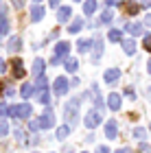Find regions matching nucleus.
I'll return each mask as SVG.
<instances>
[{"mask_svg": "<svg viewBox=\"0 0 151 153\" xmlns=\"http://www.w3.org/2000/svg\"><path fill=\"white\" fill-rule=\"evenodd\" d=\"M81 105V96H72L70 101L64 105V120H66V125L68 127H74V125H79V107Z\"/></svg>", "mask_w": 151, "mask_h": 153, "instance_id": "obj_1", "label": "nucleus"}, {"mask_svg": "<svg viewBox=\"0 0 151 153\" xmlns=\"http://www.w3.org/2000/svg\"><path fill=\"white\" fill-rule=\"evenodd\" d=\"M33 114V107L29 103H20V105H13L9 107V116L11 118H20V120H26V118H31Z\"/></svg>", "mask_w": 151, "mask_h": 153, "instance_id": "obj_2", "label": "nucleus"}, {"mask_svg": "<svg viewBox=\"0 0 151 153\" xmlns=\"http://www.w3.org/2000/svg\"><path fill=\"white\" fill-rule=\"evenodd\" d=\"M83 123H86V127H88V129H97L99 125L103 123V116H101L99 109H90V112H86Z\"/></svg>", "mask_w": 151, "mask_h": 153, "instance_id": "obj_3", "label": "nucleus"}, {"mask_svg": "<svg viewBox=\"0 0 151 153\" xmlns=\"http://www.w3.org/2000/svg\"><path fill=\"white\" fill-rule=\"evenodd\" d=\"M68 90H70V81H68L66 76H57V79H55V83H53L55 96H64V94H68Z\"/></svg>", "mask_w": 151, "mask_h": 153, "instance_id": "obj_4", "label": "nucleus"}, {"mask_svg": "<svg viewBox=\"0 0 151 153\" xmlns=\"http://www.w3.org/2000/svg\"><path fill=\"white\" fill-rule=\"evenodd\" d=\"M37 123H39V129H51V127H55V114H53V109L46 107L44 114L37 118Z\"/></svg>", "mask_w": 151, "mask_h": 153, "instance_id": "obj_5", "label": "nucleus"}, {"mask_svg": "<svg viewBox=\"0 0 151 153\" xmlns=\"http://www.w3.org/2000/svg\"><path fill=\"white\" fill-rule=\"evenodd\" d=\"M116 136H118V123L116 120H107L105 123V138L107 140H114Z\"/></svg>", "mask_w": 151, "mask_h": 153, "instance_id": "obj_6", "label": "nucleus"}, {"mask_svg": "<svg viewBox=\"0 0 151 153\" xmlns=\"http://www.w3.org/2000/svg\"><path fill=\"white\" fill-rule=\"evenodd\" d=\"M92 44H94V51H92V61L97 64V61L101 59V55H103V39L97 35V37L92 39Z\"/></svg>", "mask_w": 151, "mask_h": 153, "instance_id": "obj_7", "label": "nucleus"}, {"mask_svg": "<svg viewBox=\"0 0 151 153\" xmlns=\"http://www.w3.org/2000/svg\"><path fill=\"white\" fill-rule=\"evenodd\" d=\"M70 18H72V9L70 7H59L57 9V22L59 24H66Z\"/></svg>", "mask_w": 151, "mask_h": 153, "instance_id": "obj_8", "label": "nucleus"}, {"mask_svg": "<svg viewBox=\"0 0 151 153\" xmlns=\"http://www.w3.org/2000/svg\"><path fill=\"white\" fill-rule=\"evenodd\" d=\"M11 68H13V76H16V79H22V76L26 74V70H24V66H22V59H16L13 57V61H11Z\"/></svg>", "mask_w": 151, "mask_h": 153, "instance_id": "obj_9", "label": "nucleus"}, {"mask_svg": "<svg viewBox=\"0 0 151 153\" xmlns=\"http://www.w3.org/2000/svg\"><path fill=\"white\" fill-rule=\"evenodd\" d=\"M121 94L118 92H112V94H109L107 96V107L109 109H112V112H118V109H121Z\"/></svg>", "mask_w": 151, "mask_h": 153, "instance_id": "obj_10", "label": "nucleus"}, {"mask_svg": "<svg viewBox=\"0 0 151 153\" xmlns=\"http://www.w3.org/2000/svg\"><path fill=\"white\" fill-rule=\"evenodd\" d=\"M68 53H70V42H57L55 44V55L57 57H68Z\"/></svg>", "mask_w": 151, "mask_h": 153, "instance_id": "obj_11", "label": "nucleus"}, {"mask_svg": "<svg viewBox=\"0 0 151 153\" xmlns=\"http://www.w3.org/2000/svg\"><path fill=\"white\" fill-rule=\"evenodd\" d=\"M44 68H46V61H44L42 57H35V59H33V76H35V79L44 74Z\"/></svg>", "mask_w": 151, "mask_h": 153, "instance_id": "obj_12", "label": "nucleus"}, {"mask_svg": "<svg viewBox=\"0 0 151 153\" xmlns=\"http://www.w3.org/2000/svg\"><path fill=\"white\" fill-rule=\"evenodd\" d=\"M121 79V70L118 68H109V70H105V74H103V81L105 83H114Z\"/></svg>", "mask_w": 151, "mask_h": 153, "instance_id": "obj_13", "label": "nucleus"}, {"mask_svg": "<svg viewBox=\"0 0 151 153\" xmlns=\"http://www.w3.org/2000/svg\"><path fill=\"white\" fill-rule=\"evenodd\" d=\"M121 46H123V51H125V55H134V53H136V39H134V37L123 39Z\"/></svg>", "mask_w": 151, "mask_h": 153, "instance_id": "obj_14", "label": "nucleus"}, {"mask_svg": "<svg viewBox=\"0 0 151 153\" xmlns=\"http://www.w3.org/2000/svg\"><path fill=\"white\" fill-rule=\"evenodd\" d=\"M44 7L42 4H33L31 7V20H33V22H39V20H42L44 18Z\"/></svg>", "mask_w": 151, "mask_h": 153, "instance_id": "obj_15", "label": "nucleus"}, {"mask_svg": "<svg viewBox=\"0 0 151 153\" xmlns=\"http://www.w3.org/2000/svg\"><path fill=\"white\" fill-rule=\"evenodd\" d=\"M7 48H9L11 55H13V53H20V48H22V39H20L18 35L11 37V39H9V46H7Z\"/></svg>", "mask_w": 151, "mask_h": 153, "instance_id": "obj_16", "label": "nucleus"}, {"mask_svg": "<svg viewBox=\"0 0 151 153\" xmlns=\"http://www.w3.org/2000/svg\"><path fill=\"white\" fill-rule=\"evenodd\" d=\"M83 24H86V20H72V22L68 24V33H70V35L79 33L81 29H83Z\"/></svg>", "mask_w": 151, "mask_h": 153, "instance_id": "obj_17", "label": "nucleus"}, {"mask_svg": "<svg viewBox=\"0 0 151 153\" xmlns=\"http://www.w3.org/2000/svg\"><path fill=\"white\" fill-rule=\"evenodd\" d=\"M64 68H66V72H77L79 61L74 59V57H66V61H64Z\"/></svg>", "mask_w": 151, "mask_h": 153, "instance_id": "obj_18", "label": "nucleus"}, {"mask_svg": "<svg viewBox=\"0 0 151 153\" xmlns=\"http://www.w3.org/2000/svg\"><path fill=\"white\" fill-rule=\"evenodd\" d=\"M20 94H22V99H31V96L35 94V85H33V83H24L22 90H20Z\"/></svg>", "mask_w": 151, "mask_h": 153, "instance_id": "obj_19", "label": "nucleus"}, {"mask_svg": "<svg viewBox=\"0 0 151 153\" xmlns=\"http://www.w3.org/2000/svg\"><path fill=\"white\" fill-rule=\"evenodd\" d=\"M33 85H35V92H44V90L48 88V81H46V76L42 74V76H37V79H35Z\"/></svg>", "mask_w": 151, "mask_h": 153, "instance_id": "obj_20", "label": "nucleus"}, {"mask_svg": "<svg viewBox=\"0 0 151 153\" xmlns=\"http://www.w3.org/2000/svg\"><path fill=\"white\" fill-rule=\"evenodd\" d=\"M125 29L132 33L134 37H140V35H142V24H136V22H134V24H125Z\"/></svg>", "mask_w": 151, "mask_h": 153, "instance_id": "obj_21", "label": "nucleus"}, {"mask_svg": "<svg viewBox=\"0 0 151 153\" xmlns=\"http://www.w3.org/2000/svg\"><path fill=\"white\" fill-rule=\"evenodd\" d=\"M94 11H97V0H86L83 2V13L86 16H92Z\"/></svg>", "mask_w": 151, "mask_h": 153, "instance_id": "obj_22", "label": "nucleus"}, {"mask_svg": "<svg viewBox=\"0 0 151 153\" xmlns=\"http://www.w3.org/2000/svg\"><path fill=\"white\" fill-rule=\"evenodd\" d=\"M90 46H92V39H83V37H81V39L77 42V48H79V53H81V55L90 51Z\"/></svg>", "mask_w": 151, "mask_h": 153, "instance_id": "obj_23", "label": "nucleus"}, {"mask_svg": "<svg viewBox=\"0 0 151 153\" xmlns=\"http://www.w3.org/2000/svg\"><path fill=\"white\" fill-rule=\"evenodd\" d=\"M107 37H109V42H123V31L121 29H109Z\"/></svg>", "mask_w": 151, "mask_h": 153, "instance_id": "obj_24", "label": "nucleus"}, {"mask_svg": "<svg viewBox=\"0 0 151 153\" xmlns=\"http://www.w3.org/2000/svg\"><path fill=\"white\" fill-rule=\"evenodd\" d=\"M112 20H114V13H112V9H105V11L101 13L99 22H101V24H109V22H112Z\"/></svg>", "mask_w": 151, "mask_h": 153, "instance_id": "obj_25", "label": "nucleus"}, {"mask_svg": "<svg viewBox=\"0 0 151 153\" xmlns=\"http://www.w3.org/2000/svg\"><path fill=\"white\" fill-rule=\"evenodd\" d=\"M37 101L42 103V105H48V103H51V92H48V90H44V92H37Z\"/></svg>", "mask_w": 151, "mask_h": 153, "instance_id": "obj_26", "label": "nucleus"}, {"mask_svg": "<svg viewBox=\"0 0 151 153\" xmlns=\"http://www.w3.org/2000/svg\"><path fill=\"white\" fill-rule=\"evenodd\" d=\"M68 134H70V127H68V125L59 127V129H57V140H66V138H68Z\"/></svg>", "mask_w": 151, "mask_h": 153, "instance_id": "obj_27", "label": "nucleus"}, {"mask_svg": "<svg viewBox=\"0 0 151 153\" xmlns=\"http://www.w3.org/2000/svg\"><path fill=\"white\" fill-rule=\"evenodd\" d=\"M7 33H9V20L2 16L0 18V35H7Z\"/></svg>", "mask_w": 151, "mask_h": 153, "instance_id": "obj_28", "label": "nucleus"}, {"mask_svg": "<svg viewBox=\"0 0 151 153\" xmlns=\"http://www.w3.org/2000/svg\"><path fill=\"white\" fill-rule=\"evenodd\" d=\"M145 136H147V131L142 127H136L134 129V138H136V140H145Z\"/></svg>", "mask_w": 151, "mask_h": 153, "instance_id": "obj_29", "label": "nucleus"}, {"mask_svg": "<svg viewBox=\"0 0 151 153\" xmlns=\"http://www.w3.org/2000/svg\"><path fill=\"white\" fill-rule=\"evenodd\" d=\"M4 116H9V105L4 101H0V118H4Z\"/></svg>", "mask_w": 151, "mask_h": 153, "instance_id": "obj_30", "label": "nucleus"}, {"mask_svg": "<svg viewBox=\"0 0 151 153\" xmlns=\"http://www.w3.org/2000/svg\"><path fill=\"white\" fill-rule=\"evenodd\" d=\"M29 131H33V134H37V131H39V123H37V118H35V120H29Z\"/></svg>", "mask_w": 151, "mask_h": 153, "instance_id": "obj_31", "label": "nucleus"}, {"mask_svg": "<svg viewBox=\"0 0 151 153\" xmlns=\"http://www.w3.org/2000/svg\"><path fill=\"white\" fill-rule=\"evenodd\" d=\"M7 134H9V123L0 120V136H7Z\"/></svg>", "mask_w": 151, "mask_h": 153, "instance_id": "obj_32", "label": "nucleus"}, {"mask_svg": "<svg viewBox=\"0 0 151 153\" xmlns=\"http://www.w3.org/2000/svg\"><path fill=\"white\" fill-rule=\"evenodd\" d=\"M142 46H145V51L151 53V33H147V35H145V39H142Z\"/></svg>", "mask_w": 151, "mask_h": 153, "instance_id": "obj_33", "label": "nucleus"}, {"mask_svg": "<svg viewBox=\"0 0 151 153\" xmlns=\"http://www.w3.org/2000/svg\"><path fill=\"white\" fill-rule=\"evenodd\" d=\"M138 9H140V4H127V13H129V16L138 13Z\"/></svg>", "mask_w": 151, "mask_h": 153, "instance_id": "obj_34", "label": "nucleus"}, {"mask_svg": "<svg viewBox=\"0 0 151 153\" xmlns=\"http://www.w3.org/2000/svg\"><path fill=\"white\" fill-rule=\"evenodd\" d=\"M16 138H18V140L22 142V144H26V138H24V134H22L20 129H16Z\"/></svg>", "mask_w": 151, "mask_h": 153, "instance_id": "obj_35", "label": "nucleus"}, {"mask_svg": "<svg viewBox=\"0 0 151 153\" xmlns=\"http://www.w3.org/2000/svg\"><path fill=\"white\" fill-rule=\"evenodd\" d=\"M94 153H109V147H105V144H101V147H97V151Z\"/></svg>", "mask_w": 151, "mask_h": 153, "instance_id": "obj_36", "label": "nucleus"}, {"mask_svg": "<svg viewBox=\"0 0 151 153\" xmlns=\"http://www.w3.org/2000/svg\"><path fill=\"white\" fill-rule=\"evenodd\" d=\"M125 96H127V99H136V94H134V90H132V88H127V90H125Z\"/></svg>", "mask_w": 151, "mask_h": 153, "instance_id": "obj_37", "label": "nucleus"}, {"mask_svg": "<svg viewBox=\"0 0 151 153\" xmlns=\"http://www.w3.org/2000/svg\"><path fill=\"white\" fill-rule=\"evenodd\" d=\"M2 72H7V61L0 59V74H2Z\"/></svg>", "mask_w": 151, "mask_h": 153, "instance_id": "obj_38", "label": "nucleus"}, {"mask_svg": "<svg viewBox=\"0 0 151 153\" xmlns=\"http://www.w3.org/2000/svg\"><path fill=\"white\" fill-rule=\"evenodd\" d=\"M140 7H142V9H149V7H151V0H140Z\"/></svg>", "mask_w": 151, "mask_h": 153, "instance_id": "obj_39", "label": "nucleus"}, {"mask_svg": "<svg viewBox=\"0 0 151 153\" xmlns=\"http://www.w3.org/2000/svg\"><path fill=\"white\" fill-rule=\"evenodd\" d=\"M114 153H134L129 147H123V149H118V151H114Z\"/></svg>", "mask_w": 151, "mask_h": 153, "instance_id": "obj_40", "label": "nucleus"}, {"mask_svg": "<svg viewBox=\"0 0 151 153\" xmlns=\"http://www.w3.org/2000/svg\"><path fill=\"white\" fill-rule=\"evenodd\" d=\"M59 61H61V57H57V55H55V57L51 59V66H57V64H59Z\"/></svg>", "mask_w": 151, "mask_h": 153, "instance_id": "obj_41", "label": "nucleus"}, {"mask_svg": "<svg viewBox=\"0 0 151 153\" xmlns=\"http://www.w3.org/2000/svg\"><path fill=\"white\" fill-rule=\"evenodd\" d=\"M114 4H118V0H105V7H114Z\"/></svg>", "mask_w": 151, "mask_h": 153, "instance_id": "obj_42", "label": "nucleus"}, {"mask_svg": "<svg viewBox=\"0 0 151 153\" xmlns=\"http://www.w3.org/2000/svg\"><path fill=\"white\" fill-rule=\"evenodd\" d=\"M51 7L55 9V7H59V0H51Z\"/></svg>", "mask_w": 151, "mask_h": 153, "instance_id": "obj_43", "label": "nucleus"}, {"mask_svg": "<svg viewBox=\"0 0 151 153\" xmlns=\"http://www.w3.org/2000/svg\"><path fill=\"white\" fill-rule=\"evenodd\" d=\"M145 24H147V26H151V13L147 16V20H145Z\"/></svg>", "mask_w": 151, "mask_h": 153, "instance_id": "obj_44", "label": "nucleus"}, {"mask_svg": "<svg viewBox=\"0 0 151 153\" xmlns=\"http://www.w3.org/2000/svg\"><path fill=\"white\" fill-rule=\"evenodd\" d=\"M147 70H149V74H151V59L147 61Z\"/></svg>", "mask_w": 151, "mask_h": 153, "instance_id": "obj_45", "label": "nucleus"}, {"mask_svg": "<svg viewBox=\"0 0 151 153\" xmlns=\"http://www.w3.org/2000/svg\"><path fill=\"white\" fill-rule=\"evenodd\" d=\"M66 153H74V151H72V149H66Z\"/></svg>", "mask_w": 151, "mask_h": 153, "instance_id": "obj_46", "label": "nucleus"}, {"mask_svg": "<svg viewBox=\"0 0 151 153\" xmlns=\"http://www.w3.org/2000/svg\"><path fill=\"white\" fill-rule=\"evenodd\" d=\"M33 2H35V4H39V2H42V0H33Z\"/></svg>", "mask_w": 151, "mask_h": 153, "instance_id": "obj_47", "label": "nucleus"}, {"mask_svg": "<svg viewBox=\"0 0 151 153\" xmlns=\"http://www.w3.org/2000/svg\"><path fill=\"white\" fill-rule=\"evenodd\" d=\"M72 2H81V0H72Z\"/></svg>", "mask_w": 151, "mask_h": 153, "instance_id": "obj_48", "label": "nucleus"}, {"mask_svg": "<svg viewBox=\"0 0 151 153\" xmlns=\"http://www.w3.org/2000/svg\"><path fill=\"white\" fill-rule=\"evenodd\" d=\"M149 131H151V125H149Z\"/></svg>", "mask_w": 151, "mask_h": 153, "instance_id": "obj_49", "label": "nucleus"}, {"mask_svg": "<svg viewBox=\"0 0 151 153\" xmlns=\"http://www.w3.org/2000/svg\"><path fill=\"white\" fill-rule=\"evenodd\" d=\"M33 153H37V151H33Z\"/></svg>", "mask_w": 151, "mask_h": 153, "instance_id": "obj_50", "label": "nucleus"}, {"mask_svg": "<svg viewBox=\"0 0 151 153\" xmlns=\"http://www.w3.org/2000/svg\"><path fill=\"white\" fill-rule=\"evenodd\" d=\"M83 153H88V151H83Z\"/></svg>", "mask_w": 151, "mask_h": 153, "instance_id": "obj_51", "label": "nucleus"}, {"mask_svg": "<svg viewBox=\"0 0 151 153\" xmlns=\"http://www.w3.org/2000/svg\"><path fill=\"white\" fill-rule=\"evenodd\" d=\"M149 90H151V88H149Z\"/></svg>", "mask_w": 151, "mask_h": 153, "instance_id": "obj_52", "label": "nucleus"}]
</instances>
